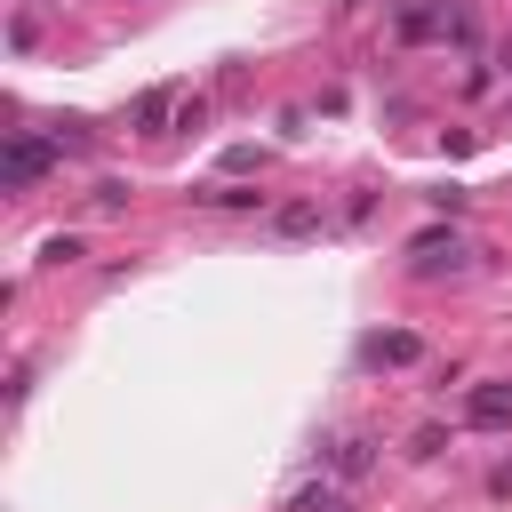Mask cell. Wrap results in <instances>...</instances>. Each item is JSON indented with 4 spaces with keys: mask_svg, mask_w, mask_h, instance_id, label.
Instances as JSON below:
<instances>
[{
    "mask_svg": "<svg viewBox=\"0 0 512 512\" xmlns=\"http://www.w3.org/2000/svg\"><path fill=\"white\" fill-rule=\"evenodd\" d=\"M176 104H184L176 88H144V96H136V128H144V136H168V128H176Z\"/></svg>",
    "mask_w": 512,
    "mask_h": 512,
    "instance_id": "cell-6",
    "label": "cell"
},
{
    "mask_svg": "<svg viewBox=\"0 0 512 512\" xmlns=\"http://www.w3.org/2000/svg\"><path fill=\"white\" fill-rule=\"evenodd\" d=\"M288 512H352V496H344V480H304L288 496Z\"/></svg>",
    "mask_w": 512,
    "mask_h": 512,
    "instance_id": "cell-9",
    "label": "cell"
},
{
    "mask_svg": "<svg viewBox=\"0 0 512 512\" xmlns=\"http://www.w3.org/2000/svg\"><path fill=\"white\" fill-rule=\"evenodd\" d=\"M40 256H48V264H80V256H88V240H80V232H56Z\"/></svg>",
    "mask_w": 512,
    "mask_h": 512,
    "instance_id": "cell-13",
    "label": "cell"
},
{
    "mask_svg": "<svg viewBox=\"0 0 512 512\" xmlns=\"http://www.w3.org/2000/svg\"><path fill=\"white\" fill-rule=\"evenodd\" d=\"M496 72H504V80H512V40H504V48H496Z\"/></svg>",
    "mask_w": 512,
    "mask_h": 512,
    "instance_id": "cell-15",
    "label": "cell"
},
{
    "mask_svg": "<svg viewBox=\"0 0 512 512\" xmlns=\"http://www.w3.org/2000/svg\"><path fill=\"white\" fill-rule=\"evenodd\" d=\"M488 496H512V456H504V464L488 472Z\"/></svg>",
    "mask_w": 512,
    "mask_h": 512,
    "instance_id": "cell-14",
    "label": "cell"
},
{
    "mask_svg": "<svg viewBox=\"0 0 512 512\" xmlns=\"http://www.w3.org/2000/svg\"><path fill=\"white\" fill-rule=\"evenodd\" d=\"M464 424L472 432H504L512 424V384H472L464 392Z\"/></svg>",
    "mask_w": 512,
    "mask_h": 512,
    "instance_id": "cell-5",
    "label": "cell"
},
{
    "mask_svg": "<svg viewBox=\"0 0 512 512\" xmlns=\"http://www.w3.org/2000/svg\"><path fill=\"white\" fill-rule=\"evenodd\" d=\"M48 144H56V152H88L96 128H88V120H48Z\"/></svg>",
    "mask_w": 512,
    "mask_h": 512,
    "instance_id": "cell-10",
    "label": "cell"
},
{
    "mask_svg": "<svg viewBox=\"0 0 512 512\" xmlns=\"http://www.w3.org/2000/svg\"><path fill=\"white\" fill-rule=\"evenodd\" d=\"M88 208H96V216H120V208H128V184H120V176H104V184L88 192Z\"/></svg>",
    "mask_w": 512,
    "mask_h": 512,
    "instance_id": "cell-12",
    "label": "cell"
},
{
    "mask_svg": "<svg viewBox=\"0 0 512 512\" xmlns=\"http://www.w3.org/2000/svg\"><path fill=\"white\" fill-rule=\"evenodd\" d=\"M56 160H64V152H56L48 136L16 128V136H8V152H0V184H8V192H32V184H40V176H48Z\"/></svg>",
    "mask_w": 512,
    "mask_h": 512,
    "instance_id": "cell-2",
    "label": "cell"
},
{
    "mask_svg": "<svg viewBox=\"0 0 512 512\" xmlns=\"http://www.w3.org/2000/svg\"><path fill=\"white\" fill-rule=\"evenodd\" d=\"M16 8H32V0H16Z\"/></svg>",
    "mask_w": 512,
    "mask_h": 512,
    "instance_id": "cell-16",
    "label": "cell"
},
{
    "mask_svg": "<svg viewBox=\"0 0 512 512\" xmlns=\"http://www.w3.org/2000/svg\"><path fill=\"white\" fill-rule=\"evenodd\" d=\"M440 448H448V432H440V424H416V432H408V464H432Z\"/></svg>",
    "mask_w": 512,
    "mask_h": 512,
    "instance_id": "cell-11",
    "label": "cell"
},
{
    "mask_svg": "<svg viewBox=\"0 0 512 512\" xmlns=\"http://www.w3.org/2000/svg\"><path fill=\"white\" fill-rule=\"evenodd\" d=\"M328 216H320V200H288V208H272V232L280 240H312Z\"/></svg>",
    "mask_w": 512,
    "mask_h": 512,
    "instance_id": "cell-8",
    "label": "cell"
},
{
    "mask_svg": "<svg viewBox=\"0 0 512 512\" xmlns=\"http://www.w3.org/2000/svg\"><path fill=\"white\" fill-rule=\"evenodd\" d=\"M192 200H200V208H240V216H264V192H256V184H200Z\"/></svg>",
    "mask_w": 512,
    "mask_h": 512,
    "instance_id": "cell-7",
    "label": "cell"
},
{
    "mask_svg": "<svg viewBox=\"0 0 512 512\" xmlns=\"http://www.w3.org/2000/svg\"><path fill=\"white\" fill-rule=\"evenodd\" d=\"M360 360H368V368H416V360H424V336H416V328H384V336L360 344Z\"/></svg>",
    "mask_w": 512,
    "mask_h": 512,
    "instance_id": "cell-4",
    "label": "cell"
},
{
    "mask_svg": "<svg viewBox=\"0 0 512 512\" xmlns=\"http://www.w3.org/2000/svg\"><path fill=\"white\" fill-rule=\"evenodd\" d=\"M376 456H384V448H376V432H344V440H328V448H320L328 480H344V488H360V480L376 472Z\"/></svg>",
    "mask_w": 512,
    "mask_h": 512,
    "instance_id": "cell-3",
    "label": "cell"
},
{
    "mask_svg": "<svg viewBox=\"0 0 512 512\" xmlns=\"http://www.w3.org/2000/svg\"><path fill=\"white\" fill-rule=\"evenodd\" d=\"M472 264V240L456 232V224H424L416 240H408V280H456Z\"/></svg>",
    "mask_w": 512,
    "mask_h": 512,
    "instance_id": "cell-1",
    "label": "cell"
}]
</instances>
